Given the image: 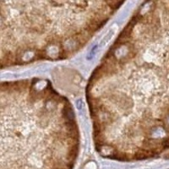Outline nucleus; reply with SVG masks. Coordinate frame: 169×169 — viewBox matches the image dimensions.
Wrapping results in <instances>:
<instances>
[{
    "label": "nucleus",
    "instance_id": "nucleus-1",
    "mask_svg": "<svg viewBox=\"0 0 169 169\" xmlns=\"http://www.w3.org/2000/svg\"><path fill=\"white\" fill-rule=\"evenodd\" d=\"M94 141L122 161L169 146V2H145L87 85Z\"/></svg>",
    "mask_w": 169,
    "mask_h": 169
},
{
    "label": "nucleus",
    "instance_id": "nucleus-3",
    "mask_svg": "<svg viewBox=\"0 0 169 169\" xmlns=\"http://www.w3.org/2000/svg\"><path fill=\"white\" fill-rule=\"evenodd\" d=\"M121 3L1 1V67L74 54Z\"/></svg>",
    "mask_w": 169,
    "mask_h": 169
},
{
    "label": "nucleus",
    "instance_id": "nucleus-2",
    "mask_svg": "<svg viewBox=\"0 0 169 169\" xmlns=\"http://www.w3.org/2000/svg\"><path fill=\"white\" fill-rule=\"evenodd\" d=\"M78 151L74 113L48 80L1 84V169H71Z\"/></svg>",
    "mask_w": 169,
    "mask_h": 169
}]
</instances>
